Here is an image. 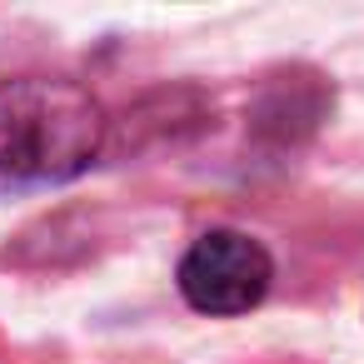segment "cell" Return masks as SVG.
<instances>
[{
	"label": "cell",
	"mask_w": 364,
	"mask_h": 364,
	"mask_svg": "<svg viewBox=\"0 0 364 364\" xmlns=\"http://www.w3.org/2000/svg\"><path fill=\"white\" fill-rule=\"evenodd\" d=\"M105 140V115L90 90L70 80L0 85V195L60 185L80 175Z\"/></svg>",
	"instance_id": "cell-1"
},
{
	"label": "cell",
	"mask_w": 364,
	"mask_h": 364,
	"mask_svg": "<svg viewBox=\"0 0 364 364\" xmlns=\"http://www.w3.org/2000/svg\"><path fill=\"white\" fill-rule=\"evenodd\" d=\"M269 255L240 230H210L180 264V289L200 314H245L269 289Z\"/></svg>",
	"instance_id": "cell-2"
}]
</instances>
